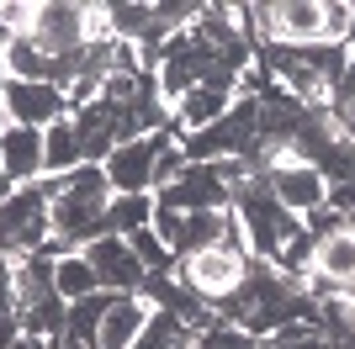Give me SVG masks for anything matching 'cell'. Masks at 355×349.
Segmentation results:
<instances>
[{
    "label": "cell",
    "instance_id": "obj_24",
    "mask_svg": "<svg viewBox=\"0 0 355 349\" xmlns=\"http://www.w3.org/2000/svg\"><path fill=\"white\" fill-rule=\"evenodd\" d=\"M180 174H186V154H180V138H170V143L159 148V164H154V196L170 190Z\"/></svg>",
    "mask_w": 355,
    "mask_h": 349
},
{
    "label": "cell",
    "instance_id": "obj_2",
    "mask_svg": "<svg viewBox=\"0 0 355 349\" xmlns=\"http://www.w3.org/2000/svg\"><path fill=\"white\" fill-rule=\"evenodd\" d=\"M175 276L202 296L207 307H218L223 296H234L250 276V254H234V249H202V254H186L175 260Z\"/></svg>",
    "mask_w": 355,
    "mask_h": 349
},
{
    "label": "cell",
    "instance_id": "obj_3",
    "mask_svg": "<svg viewBox=\"0 0 355 349\" xmlns=\"http://www.w3.org/2000/svg\"><path fill=\"white\" fill-rule=\"evenodd\" d=\"M0 116L16 122V127H37L48 132L53 122L69 116V96L48 80H6L0 85Z\"/></svg>",
    "mask_w": 355,
    "mask_h": 349
},
{
    "label": "cell",
    "instance_id": "obj_8",
    "mask_svg": "<svg viewBox=\"0 0 355 349\" xmlns=\"http://www.w3.org/2000/svg\"><path fill=\"white\" fill-rule=\"evenodd\" d=\"M159 202L180 206V212H223V206H234V186L223 180L218 164H186L170 190H159Z\"/></svg>",
    "mask_w": 355,
    "mask_h": 349
},
{
    "label": "cell",
    "instance_id": "obj_10",
    "mask_svg": "<svg viewBox=\"0 0 355 349\" xmlns=\"http://www.w3.org/2000/svg\"><path fill=\"white\" fill-rule=\"evenodd\" d=\"M148 318H154V307H148L144 296H117V302H112V312L101 318L96 349H133L138 339H144Z\"/></svg>",
    "mask_w": 355,
    "mask_h": 349
},
{
    "label": "cell",
    "instance_id": "obj_20",
    "mask_svg": "<svg viewBox=\"0 0 355 349\" xmlns=\"http://www.w3.org/2000/svg\"><path fill=\"white\" fill-rule=\"evenodd\" d=\"M128 249H133L138 260H144V270L148 276H175V249L164 244L154 228H138L133 238H128Z\"/></svg>",
    "mask_w": 355,
    "mask_h": 349
},
{
    "label": "cell",
    "instance_id": "obj_17",
    "mask_svg": "<svg viewBox=\"0 0 355 349\" xmlns=\"http://www.w3.org/2000/svg\"><path fill=\"white\" fill-rule=\"evenodd\" d=\"M106 233H117V238H133L138 228H148L154 222V196H112L101 212Z\"/></svg>",
    "mask_w": 355,
    "mask_h": 349
},
{
    "label": "cell",
    "instance_id": "obj_18",
    "mask_svg": "<svg viewBox=\"0 0 355 349\" xmlns=\"http://www.w3.org/2000/svg\"><path fill=\"white\" fill-rule=\"evenodd\" d=\"M112 291H96V296H85V302H69V323H64V339H80V344L96 349V334H101V318L112 312Z\"/></svg>",
    "mask_w": 355,
    "mask_h": 349
},
{
    "label": "cell",
    "instance_id": "obj_12",
    "mask_svg": "<svg viewBox=\"0 0 355 349\" xmlns=\"http://www.w3.org/2000/svg\"><path fill=\"white\" fill-rule=\"evenodd\" d=\"M276 32L286 48L324 43V0H276Z\"/></svg>",
    "mask_w": 355,
    "mask_h": 349
},
{
    "label": "cell",
    "instance_id": "obj_6",
    "mask_svg": "<svg viewBox=\"0 0 355 349\" xmlns=\"http://www.w3.org/2000/svg\"><path fill=\"white\" fill-rule=\"evenodd\" d=\"M80 254L96 265L101 291H112V296H138V286H144L148 270H144V260H138L133 249H128V238H117V233H101V238H90Z\"/></svg>",
    "mask_w": 355,
    "mask_h": 349
},
{
    "label": "cell",
    "instance_id": "obj_21",
    "mask_svg": "<svg viewBox=\"0 0 355 349\" xmlns=\"http://www.w3.org/2000/svg\"><path fill=\"white\" fill-rule=\"evenodd\" d=\"M191 349H266V339H254L250 328H239V323H212V328H202L196 334Z\"/></svg>",
    "mask_w": 355,
    "mask_h": 349
},
{
    "label": "cell",
    "instance_id": "obj_1",
    "mask_svg": "<svg viewBox=\"0 0 355 349\" xmlns=\"http://www.w3.org/2000/svg\"><path fill=\"white\" fill-rule=\"evenodd\" d=\"M48 244H53V206H48V196L37 186H16L0 202V254L21 260V254H37Z\"/></svg>",
    "mask_w": 355,
    "mask_h": 349
},
{
    "label": "cell",
    "instance_id": "obj_11",
    "mask_svg": "<svg viewBox=\"0 0 355 349\" xmlns=\"http://www.w3.org/2000/svg\"><path fill=\"white\" fill-rule=\"evenodd\" d=\"M228 106H234V96H223V90H212V85H196L186 101L170 106V127H175V138L202 132V127H218L223 116H228Z\"/></svg>",
    "mask_w": 355,
    "mask_h": 349
},
{
    "label": "cell",
    "instance_id": "obj_13",
    "mask_svg": "<svg viewBox=\"0 0 355 349\" xmlns=\"http://www.w3.org/2000/svg\"><path fill=\"white\" fill-rule=\"evenodd\" d=\"M313 276L329 280L334 291H345L355 280V228L350 233H334L329 244H318V254H313Z\"/></svg>",
    "mask_w": 355,
    "mask_h": 349
},
{
    "label": "cell",
    "instance_id": "obj_15",
    "mask_svg": "<svg viewBox=\"0 0 355 349\" xmlns=\"http://www.w3.org/2000/svg\"><path fill=\"white\" fill-rule=\"evenodd\" d=\"M106 21H112V37L144 48L154 37V0H106Z\"/></svg>",
    "mask_w": 355,
    "mask_h": 349
},
{
    "label": "cell",
    "instance_id": "obj_19",
    "mask_svg": "<svg viewBox=\"0 0 355 349\" xmlns=\"http://www.w3.org/2000/svg\"><path fill=\"white\" fill-rule=\"evenodd\" d=\"M64 323H69V302H64V296H43V302L21 307V328H27L32 339H43V344H59Z\"/></svg>",
    "mask_w": 355,
    "mask_h": 349
},
{
    "label": "cell",
    "instance_id": "obj_22",
    "mask_svg": "<svg viewBox=\"0 0 355 349\" xmlns=\"http://www.w3.org/2000/svg\"><path fill=\"white\" fill-rule=\"evenodd\" d=\"M313 170L324 174L329 186H355V143H345V138H340V143L329 148V154L313 164Z\"/></svg>",
    "mask_w": 355,
    "mask_h": 349
},
{
    "label": "cell",
    "instance_id": "obj_30",
    "mask_svg": "<svg viewBox=\"0 0 355 349\" xmlns=\"http://www.w3.org/2000/svg\"><path fill=\"white\" fill-rule=\"evenodd\" d=\"M345 312H350V328H355V296H345Z\"/></svg>",
    "mask_w": 355,
    "mask_h": 349
},
{
    "label": "cell",
    "instance_id": "obj_7",
    "mask_svg": "<svg viewBox=\"0 0 355 349\" xmlns=\"http://www.w3.org/2000/svg\"><path fill=\"white\" fill-rule=\"evenodd\" d=\"M32 37L48 48V53H80L90 43L85 32V6L80 0H37V16H32Z\"/></svg>",
    "mask_w": 355,
    "mask_h": 349
},
{
    "label": "cell",
    "instance_id": "obj_5",
    "mask_svg": "<svg viewBox=\"0 0 355 349\" xmlns=\"http://www.w3.org/2000/svg\"><path fill=\"white\" fill-rule=\"evenodd\" d=\"M266 186H270V196H276L292 217H308V212L329 206V180L313 170V164L292 159V154H282V159L266 170Z\"/></svg>",
    "mask_w": 355,
    "mask_h": 349
},
{
    "label": "cell",
    "instance_id": "obj_14",
    "mask_svg": "<svg viewBox=\"0 0 355 349\" xmlns=\"http://www.w3.org/2000/svg\"><path fill=\"white\" fill-rule=\"evenodd\" d=\"M53 291H59L64 302H85V296L101 291V276H96V265H90L80 249H69V254L53 260Z\"/></svg>",
    "mask_w": 355,
    "mask_h": 349
},
{
    "label": "cell",
    "instance_id": "obj_26",
    "mask_svg": "<svg viewBox=\"0 0 355 349\" xmlns=\"http://www.w3.org/2000/svg\"><path fill=\"white\" fill-rule=\"evenodd\" d=\"M21 334H27V328H21V312H0V349H11Z\"/></svg>",
    "mask_w": 355,
    "mask_h": 349
},
{
    "label": "cell",
    "instance_id": "obj_9",
    "mask_svg": "<svg viewBox=\"0 0 355 349\" xmlns=\"http://www.w3.org/2000/svg\"><path fill=\"white\" fill-rule=\"evenodd\" d=\"M0 170L11 174V186H37V180L48 174V164H43V132L6 122V127H0Z\"/></svg>",
    "mask_w": 355,
    "mask_h": 349
},
{
    "label": "cell",
    "instance_id": "obj_28",
    "mask_svg": "<svg viewBox=\"0 0 355 349\" xmlns=\"http://www.w3.org/2000/svg\"><path fill=\"white\" fill-rule=\"evenodd\" d=\"M11 349H48V344H43V339H32V334H21V339L11 344Z\"/></svg>",
    "mask_w": 355,
    "mask_h": 349
},
{
    "label": "cell",
    "instance_id": "obj_31",
    "mask_svg": "<svg viewBox=\"0 0 355 349\" xmlns=\"http://www.w3.org/2000/svg\"><path fill=\"white\" fill-rule=\"evenodd\" d=\"M345 296H355V280H350V286H345Z\"/></svg>",
    "mask_w": 355,
    "mask_h": 349
},
{
    "label": "cell",
    "instance_id": "obj_29",
    "mask_svg": "<svg viewBox=\"0 0 355 349\" xmlns=\"http://www.w3.org/2000/svg\"><path fill=\"white\" fill-rule=\"evenodd\" d=\"M11 190H16V186H11V174L0 170V202H6V196H11Z\"/></svg>",
    "mask_w": 355,
    "mask_h": 349
},
{
    "label": "cell",
    "instance_id": "obj_16",
    "mask_svg": "<svg viewBox=\"0 0 355 349\" xmlns=\"http://www.w3.org/2000/svg\"><path fill=\"white\" fill-rule=\"evenodd\" d=\"M43 164H48L53 180H59V174H74L80 164H85V148H80L74 116H64V122H53V127L43 132Z\"/></svg>",
    "mask_w": 355,
    "mask_h": 349
},
{
    "label": "cell",
    "instance_id": "obj_25",
    "mask_svg": "<svg viewBox=\"0 0 355 349\" xmlns=\"http://www.w3.org/2000/svg\"><path fill=\"white\" fill-rule=\"evenodd\" d=\"M350 21H355V6H350V0H324V43H340L345 48Z\"/></svg>",
    "mask_w": 355,
    "mask_h": 349
},
{
    "label": "cell",
    "instance_id": "obj_23",
    "mask_svg": "<svg viewBox=\"0 0 355 349\" xmlns=\"http://www.w3.org/2000/svg\"><path fill=\"white\" fill-rule=\"evenodd\" d=\"M355 222L345 217L340 206H318V212H308V217H302V233H308L313 244H329V238H334V233H350Z\"/></svg>",
    "mask_w": 355,
    "mask_h": 349
},
{
    "label": "cell",
    "instance_id": "obj_4",
    "mask_svg": "<svg viewBox=\"0 0 355 349\" xmlns=\"http://www.w3.org/2000/svg\"><path fill=\"white\" fill-rule=\"evenodd\" d=\"M170 138H175V127L154 132V138H138V143H117V148H112V159L101 164L112 196H154V164H159V148L170 143Z\"/></svg>",
    "mask_w": 355,
    "mask_h": 349
},
{
    "label": "cell",
    "instance_id": "obj_27",
    "mask_svg": "<svg viewBox=\"0 0 355 349\" xmlns=\"http://www.w3.org/2000/svg\"><path fill=\"white\" fill-rule=\"evenodd\" d=\"M334 101H355V53H350V69H345L340 90H334Z\"/></svg>",
    "mask_w": 355,
    "mask_h": 349
}]
</instances>
